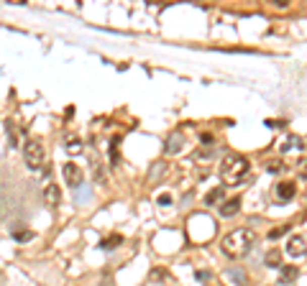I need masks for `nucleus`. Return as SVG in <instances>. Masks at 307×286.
I'll return each mask as SVG.
<instances>
[{
  "mask_svg": "<svg viewBox=\"0 0 307 286\" xmlns=\"http://www.w3.org/2000/svg\"><path fill=\"white\" fill-rule=\"evenodd\" d=\"M256 245V233L251 227H238L233 233H228L220 243V248L228 258H243L251 253V248Z\"/></svg>",
  "mask_w": 307,
  "mask_h": 286,
  "instance_id": "nucleus-1",
  "label": "nucleus"
},
{
  "mask_svg": "<svg viewBox=\"0 0 307 286\" xmlns=\"http://www.w3.org/2000/svg\"><path fill=\"white\" fill-rule=\"evenodd\" d=\"M248 158L241 156V153H228L223 161H220V179L225 184H238L246 174H248Z\"/></svg>",
  "mask_w": 307,
  "mask_h": 286,
  "instance_id": "nucleus-2",
  "label": "nucleus"
},
{
  "mask_svg": "<svg viewBox=\"0 0 307 286\" xmlns=\"http://www.w3.org/2000/svg\"><path fill=\"white\" fill-rule=\"evenodd\" d=\"M23 161L31 171H41L44 169V161H46V151H44V143L38 138H28L23 143Z\"/></svg>",
  "mask_w": 307,
  "mask_h": 286,
  "instance_id": "nucleus-3",
  "label": "nucleus"
},
{
  "mask_svg": "<svg viewBox=\"0 0 307 286\" xmlns=\"http://www.w3.org/2000/svg\"><path fill=\"white\" fill-rule=\"evenodd\" d=\"M62 174H64V182H67L69 187H80V184H82V179H85L82 169L77 166V163H72V161L62 166Z\"/></svg>",
  "mask_w": 307,
  "mask_h": 286,
  "instance_id": "nucleus-4",
  "label": "nucleus"
},
{
  "mask_svg": "<svg viewBox=\"0 0 307 286\" xmlns=\"http://www.w3.org/2000/svg\"><path fill=\"white\" fill-rule=\"evenodd\" d=\"M44 202H46V207H59L62 204V189L54 182L44 187Z\"/></svg>",
  "mask_w": 307,
  "mask_h": 286,
  "instance_id": "nucleus-5",
  "label": "nucleus"
},
{
  "mask_svg": "<svg viewBox=\"0 0 307 286\" xmlns=\"http://www.w3.org/2000/svg\"><path fill=\"white\" fill-rule=\"evenodd\" d=\"M274 194H277V199H279V202H289V199L297 194V187H294L292 182H282V184H277Z\"/></svg>",
  "mask_w": 307,
  "mask_h": 286,
  "instance_id": "nucleus-6",
  "label": "nucleus"
},
{
  "mask_svg": "<svg viewBox=\"0 0 307 286\" xmlns=\"http://www.w3.org/2000/svg\"><path fill=\"white\" fill-rule=\"evenodd\" d=\"M182 146H184V136H182V131H177V133L169 136V141H167V153H169V156H172V153H179Z\"/></svg>",
  "mask_w": 307,
  "mask_h": 286,
  "instance_id": "nucleus-7",
  "label": "nucleus"
},
{
  "mask_svg": "<svg viewBox=\"0 0 307 286\" xmlns=\"http://www.w3.org/2000/svg\"><path fill=\"white\" fill-rule=\"evenodd\" d=\"M241 210V197H236V199H228L223 207H220V215L223 217H230V215H236Z\"/></svg>",
  "mask_w": 307,
  "mask_h": 286,
  "instance_id": "nucleus-8",
  "label": "nucleus"
},
{
  "mask_svg": "<svg viewBox=\"0 0 307 286\" xmlns=\"http://www.w3.org/2000/svg\"><path fill=\"white\" fill-rule=\"evenodd\" d=\"M287 253H289V256H297V258H299V256H304V253H307V248H304V240H302V238H292V240H289V248H287Z\"/></svg>",
  "mask_w": 307,
  "mask_h": 286,
  "instance_id": "nucleus-9",
  "label": "nucleus"
},
{
  "mask_svg": "<svg viewBox=\"0 0 307 286\" xmlns=\"http://www.w3.org/2000/svg\"><path fill=\"white\" fill-rule=\"evenodd\" d=\"M121 243H123V235H110L108 240L100 243V248H103V251H113V248H118Z\"/></svg>",
  "mask_w": 307,
  "mask_h": 286,
  "instance_id": "nucleus-10",
  "label": "nucleus"
},
{
  "mask_svg": "<svg viewBox=\"0 0 307 286\" xmlns=\"http://www.w3.org/2000/svg\"><path fill=\"white\" fill-rule=\"evenodd\" d=\"M279 263H282V251L274 248V251L266 253V266H269V268H279Z\"/></svg>",
  "mask_w": 307,
  "mask_h": 286,
  "instance_id": "nucleus-11",
  "label": "nucleus"
},
{
  "mask_svg": "<svg viewBox=\"0 0 307 286\" xmlns=\"http://www.w3.org/2000/svg\"><path fill=\"white\" fill-rule=\"evenodd\" d=\"M297 278V268L294 266H284L282 268V283H292Z\"/></svg>",
  "mask_w": 307,
  "mask_h": 286,
  "instance_id": "nucleus-12",
  "label": "nucleus"
},
{
  "mask_svg": "<svg viewBox=\"0 0 307 286\" xmlns=\"http://www.w3.org/2000/svg\"><path fill=\"white\" fill-rule=\"evenodd\" d=\"M220 199H223V187L210 189V192H208V197H205V204H215V202H220Z\"/></svg>",
  "mask_w": 307,
  "mask_h": 286,
  "instance_id": "nucleus-13",
  "label": "nucleus"
},
{
  "mask_svg": "<svg viewBox=\"0 0 307 286\" xmlns=\"http://www.w3.org/2000/svg\"><path fill=\"white\" fill-rule=\"evenodd\" d=\"M289 148H302V141H299L297 136H289V138L284 141V146H282V151H289Z\"/></svg>",
  "mask_w": 307,
  "mask_h": 286,
  "instance_id": "nucleus-14",
  "label": "nucleus"
},
{
  "mask_svg": "<svg viewBox=\"0 0 307 286\" xmlns=\"http://www.w3.org/2000/svg\"><path fill=\"white\" fill-rule=\"evenodd\" d=\"M31 238H33L31 230H13V240H18V243H26V240H31Z\"/></svg>",
  "mask_w": 307,
  "mask_h": 286,
  "instance_id": "nucleus-15",
  "label": "nucleus"
},
{
  "mask_svg": "<svg viewBox=\"0 0 307 286\" xmlns=\"http://www.w3.org/2000/svg\"><path fill=\"white\" fill-rule=\"evenodd\" d=\"M289 233V225H282V227H274L272 233H269V240H279L282 235H287Z\"/></svg>",
  "mask_w": 307,
  "mask_h": 286,
  "instance_id": "nucleus-16",
  "label": "nucleus"
},
{
  "mask_svg": "<svg viewBox=\"0 0 307 286\" xmlns=\"http://www.w3.org/2000/svg\"><path fill=\"white\" fill-rule=\"evenodd\" d=\"M118 143H121V138H115V141L110 143V161H113V166L118 163Z\"/></svg>",
  "mask_w": 307,
  "mask_h": 286,
  "instance_id": "nucleus-17",
  "label": "nucleus"
},
{
  "mask_svg": "<svg viewBox=\"0 0 307 286\" xmlns=\"http://www.w3.org/2000/svg\"><path fill=\"white\" fill-rule=\"evenodd\" d=\"M67 151H69V153H80V151H82V143L77 141V138H72V141H67Z\"/></svg>",
  "mask_w": 307,
  "mask_h": 286,
  "instance_id": "nucleus-18",
  "label": "nucleus"
},
{
  "mask_svg": "<svg viewBox=\"0 0 307 286\" xmlns=\"http://www.w3.org/2000/svg\"><path fill=\"white\" fill-rule=\"evenodd\" d=\"M297 174H299V179H302V182H307V158H304V161L299 163V166H297Z\"/></svg>",
  "mask_w": 307,
  "mask_h": 286,
  "instance_id": "nucleus-19",
  "label": "nucleus"
},
{
  "mask_svg": "<svg viewBox=\"0 0 307 286\" xmlns=\"http://www.w3.org/2000/svg\"><path fill=\"white\" fill-rule=\"evenodd\" d=\"M200 141H202L205 146H213V143H215V136H213V133H200Z\"/></svg>",
  "mask_w": 307,
  "mask_h": 286,
  "instance_id": "nucleus-20",
  "label": "nucleus"
},
{
  "mask_svg": "<svg viewBox=\"0 0 307 286\" xmlns=\"http://www.w3.org/2000/svg\"><path fill=\"white\" fill-rule=\"evenodd\" d=\"M159 204H162V207H167V204H172V194H159Z\"/></svg>",
  "mask_w": 307,
  "mask_h": 286,
  "instance_id": "nucleus-21",
  "label": "nucleus"
},
{
  "mask_svg": "<svg viewBox=\"0 0 307 286\" xmlns=\"http://www.w3.org/2000/svg\"><path fill=\"white\" fill-rule=\"evenodd\" d=\"M269 171H272V174H274V171H282V163H279V161H274V163H269Z\"/></svg>",
  "mask_w": 307,
  "mask_h": 286,
  "instance_id": "nucleus-22",
  "label": "nucleus"
},
{
  "mask_svg": "<svg viewBox=\"0 0 307 286\" xmlns=\"http://www.w3.org/2000/svg\"><path fill=\"white\" fill-rule=\"evenodd\" d=\"M272 6H274V8H287L289 3H287V0H277V3H272Z\"/></svg>",
  "mask_w": 307,
  "mask_h": 286,
  "instance_id": "nucleus-23",
  "label": "nucleus"
}]
</instances>
